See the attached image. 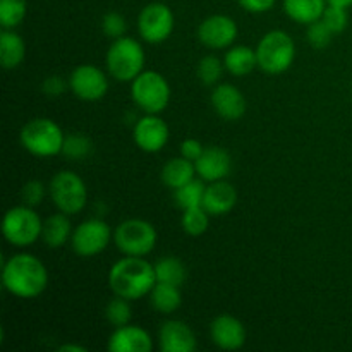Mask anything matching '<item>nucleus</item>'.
Returning <instances> with one entry per match:
<instances>
[{
    "label": "nucleus",
    "instance_id": "cd10ccee",
    "mask_svg": "<svg viewBox=\"0 0 352 352\" xmlns=\"http://www.w3.org/2000/svg\"><path fill=\"white\" fill-rule=\"evenodd\" d=\"M205 181L203 179H192L188 184L181 186L174 191L175 205L182 210L192 208V206L203 205V196H205Z\"/></svg>",
    "mask_w": 352,
    "mask_h": 352
},
{
    "label": "nucleus",
    "instance_id": "6e6552de",
    "mask_svg": "<svg viewBox=\"0 0 352 352\" xmlns=\"http://www.w3.org/2000/svg\"><path fill=\"white\" fill-rule=\"evenodd\" d=\"M157 241V229L141 219L124 220L113 230V243L126 256H146L155 250Z\"/></svg>",
    "mask_w": 352,
    "mask_h": 352
},
{
    "label": "nucleus",
    "instance_id": "393cba45",
    "mask_svg": "<svg viewBox=\"0 0 352 352\" xmlns=\"http://www.w3.org/2000/svg\"><path fill=\"white\" fill-rule=\"evenodd\" d=\"M196 175V167L195 162L188 160L184 157L179 158H170L167 164L162 168V181L167 188H170L172 191L179 189L181 186L188 184L189 181H192Z\"/></svg>",
    "mask_w": 352,
    "mask_h": 352
},
{
    "label": "nucleus",
    "instance_id": "20e7f679",
    "mask_svg": "<svg viewBox=\"0 0 352 352\" xmlns=\"http://www.w3.org/2000/svg\"><path fill=\"white\" fill-rule=\"evenodd\" d=\"M19 140L24 150L30 151L31 155L48 158L62 153L65 136L60 126L54 120L47 117H36L24 124L19 133Z\"/></svg>",
    "mask_w": 352,
    "mask_h": 352
},
{
    "label": "nucleus",
    "instance_id": "0eeeda50",
    "mask_svg": "<svg viewBox=\"0 0 352 352\" xmlns=\"http://www.w3.org/2000/svg\"><path fill=\"white\" fill-rule=\"evenodd\" d=\"M131 98L144 113H160L170 102V85L157 71H143L131 82Z\"/></svg>",
    "mask_w": 352,
    "mask_h": 352
},
{
    "label": "nucleus",
    "instance_id": "aec40b11",
    "mask_svg": "<svg viewBox=\"0 0 352 352\" xmlns=\"http://www.w3.org/2000/svg\"><path fill=\"white\" fill-rule=\"evenodd\" d=\"M237 203V191L226 179L208 182L203 196V208L212 217L227 215Z\"/></svg>",
    "mask_w": 352,
    "mask_h": 352
},
{
    "label": "nucleus",
    "instance_id": "ea45409f",
    "mask_svg": "<svg viewBox=\"0 0 352 352\" xmlns=\"http://www.w3.org/2000/svg\"><path fill=\"white\" fill-rule=\"evenodd\" d=\"M237 2H239V6L243 7L246 12L261 14L268 12V10L275 6L277 0H237Z\"/></svg>",
    "mask_w": 352,
    "mask_h": 352
},
{
    "label": "nucleus",
    "instance_id": "7ed1b4c3",
    "mask_svg": "<svg viewBox=\"0 0 352 352\" xmlns=\"http://www.w3.org/2000/svg\"><path fill=\"white\" fill-rule=\"evenodd\" d=\"M144 50L134 38L122 36L113 40L105 55L109 74L116 81L133 82L144 69Z\"/></svg>",
    "mask_w": 352,
    "mask_h": 352
},
{
    "label": "nucleus",
    "instance_id": "473e14b6",
    "mask_svg": "<svg viewBox=\"0 0 352 352\" xmlns=\"http://www.w3.org/2000/svg\"><path fill=\"white\" fill-rule=\"evenodd\" d=\"M226 64L223 60H220L215 55H206L199 60L198 64V78L199 81L205 86H213L219 82V79L222 78V72Z\"/></svg>",
    "mask_w": 352,
    "mask_h": 352
},
{
    "label": "nucleus",
    "instance_id": "a19ab883",
    "mask_svg": "<svg viewBox=\"0 0 352 352\" xmlns=\"http://www.w3.org/2000/svg\"><path fill=\"white\" fill-rule=\"evenodd\" d=\"M60 352H86L85 346H74V344H64V346L58 347Z\"/></svg>",
    "mask_w": 352,
    "mask_h": 352
},
{
    "label": "nucleus",
    "instance_id": "f03ea898",
    "mask_svg": "<svg viewBox=\"0 0 352 352\" xmlns=\"http://www.w3.org/2000/svg\"><path fill=\"white\" fill-rule=\"evenodd\" d=\"M157 284L155 265L143 256H126L113 263L109 272V287L116 296L129 301L144 298Z\"/></svg>",
    "mask_w": 352,
    "mask_h": 352
},
{
    "label": "nucleus",
    "instance_id": "9b49d317",
    "mask_svg": "<svg viewBox=\"0 0 352 352\" xmlns=\"http://www.w3.org/2000/svg\"><path fill=\"white\" fill-rule=\"evenodd\" d=\"M112 237L110 226L102 219H89L72 230L71 246L78 256L91 258L107 250Z\"/></svg>",
    "mask_w": 352,
    "mask_h": 352
},
{
    "label": "nucleus",
    "instance_id": "423d86ee",
    "mask_svg": "<svg viewBox=\"0 0 352 352\" xmlns=\"http://www.w3.org/2000/svg\"><path fill=\"white\" fill-rule=\"evenodd\" d=\"M41 232H43V223L33 206H12L3 215L2 234L7 243L12 246H31L40 239Z\"/></svg>",
    "mask_w": 352,
    "mask_h": 352
},
{
    "label": "nucleus",
    "instance_id": "6ab92c4d",
    "mask_svg": "<svg viewBox=\"0 0 352 352\" xmlns=\"http://www.w3.org/2000/svg\"><path fill=\"white\" fill-rule=\"evenodd\" d=\"M107 349L110 352H150L153 349V340L141 327L124 325L113 330Z\"/></svg>",
    "mask_w": 352,
    "mask_h": 352
},
{
    "label": "nucleus",
    "instance_id": "dca6fc26",
    "mask_svg": "<svg viewBox=\"0 0 352 352\" xmlns=\"http://www.w3.org/2000/svg\"><path fill=\"white\" fill-rule=\"evenodd\" d=\"M196 336L189 325L181 320H167L158 330V347L162 352H192L196 349Z\"/></svg>",
    "mask_w": 352,
    "mask_h": 352
},
{
    "label": "nucleus",
    "instance_id": "f8f14e48",
    "mask_svg": "<svg viewBox=\"0 0 352 352\" xmlns=\"http://www.w3.org/2000/svg\"><path fill=\"white\" fill-rule=\"evenodd\" d=\"M69 88L82 102H98L109 91V78L96 65L81 64L69 76Z\"/></svg>",
    "mask_w": 352,
    "mask_h": 352
},
{
    "label": "nucleus",
    "instance_id": "7c9ffc66",
    "mask_svg": "<svg viewBox=\"0 0 352 352\" xmlns=\"http://www.w3.org/2000/svg\"><path fill=\"white\" fill-rule=\"evenodd\" d=\"M131 316H133V309H131L129 299L116 296V298H113L112 301H109V305L105 306V318L113 329L129 325Z\"/></svg>",
    "mask_w": 352,
    "mask_h": 352
},
{
    "label": "nucleus",
    "instance_id": "72a5a7b5",
    "mask_svg": "<svg viewBox=\"0 0 352 352\" xmlns=\"http://www.w3.org/2000/svg\"><path fill=\"white\" fill-rule=\"evenodd\" d=\"M323 23L329 26V30L332 31L333 34L342 33L347 28V23H349V16H347V9L337 6H327L325 12L322 16Z\"/></svg>",
    "mask_w": 352,
    "mask_h": 352
},
{
    "label": "nucleus",
    "instance_id": "9d476101",
    "mask_svg": "<svg viewBox=\"0 0 352 352\" xmlns=\"http://www.w3.org/2000/svg\"><path fill=\"white\" fill-rule=\"evenodd\" d=\"M174 12L170 7L162 2L148 3L138 16V31L148 43H164L174 33Z\"/></svg>",
    "mask_w": 352,
    "mask_h": 352
},
{
    "label": "nucleus",
    "instance_id": "c85d7f7f",
    "mask_svg": "<svg viewBox=\"0 0 352 352\" xmlns=\"http://www.w3.org/2000/svg\"><path fill=\"white\" fill-rule=\"evenodd\" d=\"M210 213L203 206H192V208L184 210L181 219V226L188 236L199 237L208 230L210 226Z\"/></svg>",
    "mask_w": 352,
    "mask_h": 352
},
{
    "label": "nucleus",
    "instance_id": "f3484780",
    "mask_svg": "<svg viewBox=\"0 0 352 352\" xmlns=\"http://www.w3.org/2000/svg\"><path fill=\"white\" fill-rule=\"evenodd\" d=\"M212 107L223 120H239L246 113L248 103L237 86L223 82L213 88Z\"/></svg>",
    "mask_w": 352,
    "mask_h": 352
},
{
    "label": "nucleus",
    "instance_id": "2f4dec72",
    "mask_svg": "<svg viewBox=\"0 0 352 352\" xmlns=\"http://www.w3.org/2000/svg\"><path fill=\"white\" fill-rule=\"evenodd\" d=\"M93 150V143L89 138L82 136V134H69L64 140V146H62V155L67 157L69 160H82L88 157Z\"/></svg>",
    "mask_w": 352,
    "mask_h": 352
},
{
    "label": "nucleus",
    "instance_id": "39448f33",
    "mask_svg": "<svg viewBox=\"0 0 352 352\" xmlns=\"http://www.w3.org/2000/svg\"><path fill=\"white\" fill-rule=\"evenodd\" d=\"M256 58L258 67L267 74H282L289 71L296 58V43L289 33L282 30H272L258 41Z\"/></svg>",
    "mask_w": 352,
    "mask_h": 352
},
{
    "label": "nucleus",
    "instance_id": "a211bd4d",
    "mask_svg": "<svg viewBox=\"0 0 352 352\" xmlns=\"http://www.w3.org/2000/svg\"><path fill=\"white\" fill-rule=\"evenodd\" d=\"M196 174L199 179L206 182L222 181L230 174L232 168V158H230L229 151L223 150L220 146H210L205 148L201 157L195 162Z\"/></svg>",
    "mask_w": 352,
    "mask_h": 352
},
{
    "label": "nucleus",
    "instance_id": "4c0bfd02",
    "mask_svg": "<svg viewBox=\"0 0 352 352\" xmlns=\"http://www.w3.org/2000/svg\"><path fill=\"white\" fill-rule=\"evenodd\" d=\"M67 86L69 82L64 78H60V76H48L43 81V85H41V89H43V93L47 96H54L55 98V96L64 95Z\"/></svg>",
    "mask_w": 352,
    "mask_h": 352
},
{
    "label": "nucleus",
    "instance_id": "a878e982",
    "mask_svg": "<svg viewBox=\"0 0 352 352\" xmlns=\"http://www.w3.org/2000/svg\"><path fill=\"white\" fill-rule=\"evenodd\" d=\"M150 299L151 306H153L158 313H162V315H172V313L177 311L182 305L181 287L157 282L153 291L150 292Z\"/></svg>",
    "mask_w": 352,
    "mask_h": 352
},
{
    "label": "nucleus",
    "instance_id": "4be33fe9",
    "mask_svg": "<svg viewBox=\"0 0 352 352\" xmlns=\"http://www.w3.org/2000/svg\"><path fill=\"white\" fill-rule=\"evenodd\" d=\"M223 64L226 69L236 78H243L253 72L254 67H258L256 50L246 45H232L229 50L226 52L223 57Z\"/></svg>",
    "mask_w": 352,
    "mask_h": 352
},
{
    "label": "nucleus",
    "instance_id": "412c9836",
    "mask_svg": "<svg viewBox=\"0 0 352 352\" xmlns=\"http://www.w3.org/2000/svg\"><path fill=\"white\" fill-rule=\"evenodd\" d=\"M26 57V43L14 30H2L0 33V62L2 67L10 71L23 64Z\"/></svg>",
    "mask_w": 352,
    "mask_h": 352
},
{
    "label": "nucleus",
    "instance_id": "58836bf2",
    "mask_svg": "<svg viewBox=\"0 0 352 352\" xmlns=\"http://www.w3.org/2000/svg\"><path fill=\"white\" fill-rule=\"evenodd\" d=\"M203 151H205V146H203L198 140H192V138H189V140L182 141L181 157L188 158V160H191V162H196L199 157H201Z\"/></svg>",
    "mask_w": 352,
    "mask_h": 352
},
{
    "label": "nucleus",
    "instance_id": "79ce46f5",
    "mask_svg": "<svg viewBox=\"0 0 352 352\" xmlns=\"http://www.w3.org/2000/svg\"><path fill=\"white\" fill-rule=\"evenodd\" d=\"M329 6H337V7H344V9H349L352 6V0H327Z\"/></svg>",
    "mask_w": 352,
    "mask_h": 352
},
{
    "label": "nucleus",
    "instance_id": "f704fd0d",
    "mask_svg": "<svg viewBox=\"0 0 352 352\" xmlns=\"http://www.w3.org/2000/svg\"><path fill=\"white\" fill-rule=\"evenodd\" d=\"M332 36L333 33L322 19L308 24V41L316 50H323V48L329 47L330 41H332Z\"/></svg>",
    "mask_w": 352,
    "mask_h": 352
},
{
    "label": "nucleus",
    "instance_id": "c756f323",
    "mask_svg": "<svg viewBox=\"0 0 352 352\" xmlns=\"http://www.w3.org/2000/svg\"><path fill=\"white\" fill-rule=\"evenodd\" d=\"M28 12V0H0V26L14 30L24 21Z\"/></svg>",
    "mask_w": 352,
    "mask_h": 352
},
{
    "label": "nucleus",
    "instance_id": "2eb2a0df",
    "mask_svg": "<svg viewBox=\"0 0 352 352\" xmlns=\"http://www.w3.org/2000/svg\"><path fill=\"white\" fill-rule=\"evenodd\" d=\"M210 337L219 349L237 351L246 344V329L232 315H220L210 323Z\"/></svg>",
    "mask_w": 352,
    "mask_h": 352
},
{
    "label": "nucleus",
    "instance_id": "c9c22d12",
    "mask_svg": "<svg viewBox=\"0 0 352 352\" xmlns=\"http://www.w3.org/2000/svg\"><path fill=\"white\" fill-rule=\"evenodd\" d=\"M102 31L112 40L122 38L127 31L126 17L119 12H107L102 19Z\"/></svg>",
    "mask_w": 352,
    "mask_h": 352
},
{
    "label": "nucleus",
    "instance_id": "e433bc0d",
    "mask_svg": "<svg viewBox=\"0 0 352 352\" xmlns=\"http://www.w3.org/2000/svg\"><path fill=\"white\" fill-rule=\"evenodd\" d=\"M45 186L40 181H30L23 186L21 189V198H23L24 205L28 206H38L45 198Z\"/></svg>",
    "mask_w": 352,
    "mask_h": 352
},
{
    "label": "nucleus",
    "instance_id": "4468645a",
    "mask_svg": "<svg viewBox=\"0 0 352 352\" xmlns=\"http://www.w3.org/2000/svg\"><path fill=\"white\" fill-rule=\"evenodd\" d=\"M133 138L140 150L146 153H158L168 143L170 131L167 122L160 119L158 113H146L134 124Z\"/></svg>",
    "mask_w": 352,
    "mask_h": 352
},
{
    "label": "nucleus",
    "instance_id": "ddd939ff",
    "mask_svg": "<svg viewBox=\"0 0 352 352\" xmlns=\"http://www.w3.org/2000/svg\"><path fill=\"white\" fill-rule=\"evenodd\" d=\"M237 33L239 30H237L236 21L223 14L206 17L198 28L199 41L212 50H223V48L232 47Z\"/></svg>",
    "mask_w": 352,
    "mask_h": 352
},
{
    "label": "nucleus",
    "instance_id": "1a4fd4ad",
    "mask_svg": "<svg viewBox=\"0 0 352 352\" xmlns=\"http://www.w3.org/2000/svg\"><path fill=\"white\" fill-rule=\"evenodd\" d=\"M48 195L58 212L76 215L88 201V189L85 181L72 170H60L52 177L48 184Z\"/></svg>",
    "mask_w": 352,
    "mask_h": 352
},
{
    "label": "nucleus",
    "instance_id": "5701e85b",
    "mask_svg": "<svg viewBox=\"0 0 352 352\" xmlns=\"http://www.w3.org/2000/svg\"><path fill=\"white\" fill-rule=\"evenodd\" d=\"M72 230L74 229H72L67 213L58 212L45 220L41 237H43V243L47 244L48 248L57 250V248H62L69 239H71Z\"/></svg>",
    "mask_w": 352,
    "mask_h": 352
},
{
    "label": "nucleus",
    "instance_id": "bb28decb",
    "mask_svg": "<svg viewBox=\"0 0 352 352\" xmlns=\"http://www.w3.org/2000/svg\"><path fill=\"white\" fill-rule=\"evenodd\" d=\"M155 275H157V282L181 287L188 277V270L179 258L165 256L155 263Z\"/></svg>",
    "mask_w": 352,
    "mask_h": 352
},
{
    "label": "nucleus",
    "instance_id": "f257e3e1",
    "mask_svg": "<svg viewBox=\"0 0 352 352\" xmlns=\"http://www.w3.org/2000/svg\"><path fill=\"white\" fill-rule=\"evenodd\" d=\"M2 284L14 298L34 299L43 294L48 285L47 267L34 254H14L3 263Z\"/></svg>",
    "mask_w": 352,
    "mask_h": 352
},
{
    "label": "nucleus",
    "instance_id": "b1692460",
    "mask_svg": "<svg viewBox=\"0 0 352 352\" xmlns=\"http://www.w3.org/2000/svg\"><path fill=\"white\" fill-rule=\"evenodd\" d=\"M327 6V0H284V12L294 23L311 24L322 19Z\"/></svg>",
    "mask_w": 352,
    "mask_h": 352
}]
</instances>
